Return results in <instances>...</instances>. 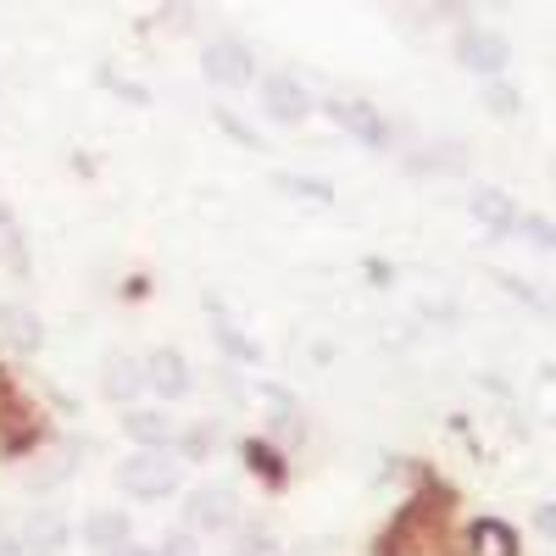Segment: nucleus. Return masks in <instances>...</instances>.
<instances>
[{
    "mask_svg": "<svg viewBox=\"0 0 556 556\" xmlns=\"http://www.w3.org/2000/svg\"><path fill=\"white\" fill-rule=\"evenodd\" d=\"M201 73H206V84H217V89H245V84L256 78V56L245 51L240 39H212L206 51H201Z\"/></svg>",
    "mask_w": 556,
    "mask_h": 556,
    "instance_id": "423d86ee",
    "label": "nucleus"
},
{
    "mask_svg": "<svg viewBox=\"0 0 556 556\" xmlns=\"http://www.w3.org/2000/svg\"><path fill=\"white\" fill-rule=\"evenodd\" d=\"M101 395H106V401H117V406H134L139 395H146V362L112 351V356H106V367H101Z\"/></svg>",
    "mask_w": 556,
    "mask_h": 556,
    "instance_id": "9b49d317",
    "label": "nucleus"
},
{
    "mask_svg": "<svg viewBox=\"0 0 556 556\" xmlns=\"http://www.w3.org/2000/svg\"><path fill=\"white\" fill-rule=\"evenodd\" d=\"M262 112H267L273 123L295 128V123L312 117V89H306L295 73H267V78H262Z\"/></svg>",
    "mask_w": 556,
    "mask_h": 556,
    "instance_id": "0eeeda50",
    "label": "nucleus"
},
{
    "mask_svg": "<svg viewBox=\"0 0 556 556\" xmlns=\"http://www.w3.org/2000/svg\"><path fill=\"white\" fill-rule=\"evenodd\" d=\"M212 334L223 340V351H228V356H240V362H256V345H251V340H245V334L235 329V323H228V317H217V323H212Z\"/></svg>",
    "mask_w": 556,
    "mask_h": 556,
    "instance_id": "412c9836",
    "label": "nucleus"
},
{
    "mask_svg": "<svg viewBox=\"0 0 556 556\" xmlns=\"http://www.w3.org/2000/svg\"><path fill=\"white\" fill-rule=\"evenodd\" d=\"M490 278H495V285H501L506 295H518L523 306H534V312H556V306H551V301H545V295H540L534 285H523V278H518V273H506V267H495Z\"/></svg>",
    "mask_w": 556,
    "mask_h": 556,
    "instance_id": "6ab92c4d",
    "label": "nucleus"
},
{
    "mask_svg": "<svg viewBox=\"0 0 556 556\" xmlns=\"http://www.w3.org/2000/svg\"><path fill=\"white\" fill-rule=\"evenodd\" d=\"M540 529H556V506H540Z\"/></svg>",
    "mask_w": 556,
    "mask_h": 556,
    "instance_id": "c756f323",
    "label": "nucleus"
},
{
    "mask_svg": "<svg viewBox=\"0 0 556 556\" xmlns=\"http://www.w3.org/2000/svg\"><path fill=\"white\" fill-rule=\"evenodd\" d=\"M184 523H190V534H228L240 523V501L228 484H201L190 501H184Z\"/></svg>",
    "mask_w": 556,
    "mask_h": 556,
    "instance_id": "39448f33",
    "label": "nucleus"
},
{
    "mask_svg": "<svg viewBox=\"0 0 556 556\" xmlns=\"http://www.w3.org/2000/svg\"><path fill=\"white\" fill-rule=\"evenodd\" d=\"M245 468H251L256 479H267L273 490H278V484L290 479V468H285V456H278V451H273L267 440H245Z\"/></svg>",
    "mask_w": 556,
    "mask_h": 556,
    "instance_id": "f3484780",
    "label": "nucleus"
},
{
    "mask_svg": "<svg viewBox=\"0 0 556 556\" xmlns=\"http://www.w3.org/2000/svg\"><path fill=\"white\" fill-rule=\"evenodd\" d=\"M112 556H151V551H146V545H134V540H128V545H117Z\"/></svg>",
    "mask_w": 556,
    "mask_h": 556,
    "instance_id": "c85d7f7f",
    "label": "nucleus"
},
{
    "mask_svg": "<svg viewBox=\"0 0 556 556\" xmlns=\"http://www.w3.org/2000/svg\"><path fill=\"white\" fill-rule=\"evenodd\" d=\"M0 235H12V217H7V206H0Z\"/></svg>",
    "mask_w": 556,
    "mask_h": 556,
    "instance_id": "7c9ffc66",
    "label": "nucleus"
},
{
    "mask_svg": "<svg viewBox=\"0 0 556 556\" xmlns=\"http://www.w3.org/2000/svg\"><path fill=\"white\" fill-rule=\"evenodd\" d=\"M323 112H329V117H334V128H345L362 151H390V146H395V128H390V117H384L374 101L340 96V101H329Z\"/></svg>",
    "mask_w": 556,
    "mask_h": 556,
    "instance_id": "20e7f679",
    "label": "nucleus"
},
{
    "mask_svg": "<svg viewBox=\"0 0 556 556\" xmlns=\"http://www.w3.org/2000/svg\"><path fill=\"white\" fill-rule=\"evenodd\" d=\"M384 556H451L445 545V529L434 518V501H412L401 523L384 534Z\"/></svg>",
    "mask_w": 556,
    "mask_h": 556,
    "instance_id": "f257e3e1",
    "label": "nucleus"
},
{
    "mask_svg": "<svg viewBox=\"0 0 556 556\" xmlns=\"http://www.w3.org/2000/svg\"><path fill=\"white\" fill-rule=\"evenodd\" d=\"M468 212H473V223L484 228L490 240H513L518 235V201L501 190V184H479V190H468Z\"/></svg>",
    "mask_w": 556,
    "mask_h": 556,
    "instance_id": "6e6552de",
    "label": "nucleus"
},
{
    "mask_svg": "<svg viewBox=\"0 0 556 556\" xmlns=\"http://www.w3.org/2000/svg\"><path fill=\"white\" fill-rule=\"evenodd\" d=\"M23 445H28V440H23L17 429H7V417H0V462H7L12 451H23Z\"/></svg>",
    "mask_w": 556,
    "mask_h": 556,
    "instance_id": "bb28decb",
    "label": "nucleus"
},
{
    "mask_svg": "<svg viewBox=\"0 0 556 556\" xmlns=\"http://www.w3.org/2000/svg\"><path fill=\"white\" fill-rule=\"evenodd\" d=\"M106 84L117 89L123 101H134V106H151V96H146V89H139V84H128V78H106Z\"/></svg>",
    "mask_w": 556,
    "mask_h": 556,
    "instance_id": "393cba45",
    "label": "nucleus"
},
{
    "mask_svg": "<svg viewBox=\"0 0 556 556\" xmlns=\"http://www.w3.org/2000/svg\"><path fill=\"white\" fill-rule=\"evenodd\" d=\"M479 106L490 112V117H501V123H513V117H523V96L506 78H484L479 84Z\"/></svg>",
    "mask_w": 556,
    "mask_h": 556,
    "instance_id": "dca6fc26",
    "label": "nucleus"
},
{
    "mask_svg": "<svg viewBox=\"0 0 556 556\" xmlns=\"http://www.w3.org/2000/svg\"><path fill=\"white\" fill-rule=\"evenodd\" d=\"M228 556H285V551H278L273 540H256V534H251V540H245L240 551H228Z\"/></svg>",
    "mask_w": 556,
    "mask_h": 556,
    "instance_id": "a878e982",
    "label": "nucleus"
},
{
    "mask_svg": "<svg viewBox=\"0 0 556 556\" xmlns=\"http://www.w3.org/2000/svg\"><path fill=\"white\" fill-rule=\"evenodd\" d=\"M273 190H285V195H295V201H317V206H329V201H334V184L301 178V173H273Z\"/></svg>",
    "mask_w": 556,
    "mask_h": 556,
    "instance_id": "a211bd4d",
    "label": "nucleus"
},
{
    "mask_svg": "<svg viewBox=\"0 0 556 556\" xmlns=\"http://www.w3.org/2000/svg\"><path fill=\"white\" fill-rule=\"evenodd\" d=\"M190 384H195V374H190V362H184V351L156 345L146 356V390H156L162 401H184V395H190Z\"/></svg>",
    "mask_w": 556,
    "mask_h": 556,
    "instance_id": "1a4fd4ad",
    "label": "nucleus"
},
{
    "mask_svg": "<svg viewBox=\"0 0 556 556\" xmlns=\"http://www.w3.org/2000/svg\"><path fill=\"white\" fill-rule=\"evenodd\" d=\"M0 340L28 356V351H39L45 329H39V317H34V312H23V306H0Z\"/></svg>",
    "mask_w": 556,
    "mask_h": 556,
    "instance_id": "4468645a",
    "label": "nucleus"
},
{
    "mask_svg": "<svg viewBox=\"0 0 556 556\" xmlns=\"http://www.w3.org/2000/svg\"><path fill=\"white\" fill-rule=\"evenodd\" d=\"M151 556H195V534H190V529H178V534H167Z\"/></svg>",
    "mask_w": 556,
    "mask_h": 556,
    "instance_id": "5701e85b",
    "label": "nucleus"
},
{
    "mask_svg": "<svg viewBox=\"0 0 556 556\" xmlns=\"http://www.w3.org/2000/svg\"><path fill=\"white\" fill-rule=\"evenodd\" d=\"M367 285H379V290H384V285H395V267H390V262H379V256H367Z\"/></svg>",
    "mask_w": 556,
    "mask_h": 556,
    "instance_id": "b1692460",
    "label": "nucleus"
},
{
    "mask_svg": "<svg viewBox=\"0 0 556 556\" xmlns=\"http://www.w3.org/2000/svg\"><path fill=\"white\" fill-rule=\"evenodd\" d=\"M123 434L139 445V451H167L173 445V417L162 406H123Z\"/></svg>",
    "mask_w": 556,
    "mask_h": 556,
    "instance_id": "f8f14e48",
    "label": "nucleus"
},
{
    "mask_svg": "<svg viewBox=\"0 0 556 556\" xmlns=\"http://www.w3.org/2000/svg\"><path fill=\"white\" fill-rule=\"evenodd\" d=\"M134 540V523L123 518V513H89L84 518V545H96L101 556H112L117 545H128Z\"/></svg>",
    "mask_w": 556,
    "mask_h": 556,
    "instance_id": "ddd939ff",
    "label": "nucleus"
},
{
    "mask_svg": "<svg viewBox=\"0 0 556 556\" xmlns=\"http://www.w3.org/2000/svg\"><path fill=\"white\" fill-rule=\"evenodd\" d=\"M117 484L134 501H167L184 484V468H178L167 451H139V456H128L123 468H117Z\"/></svg>",
    "mask_w": 556,
    "mask_h": 556,
    "instance_id": "f03ea898",
    "label": "nucleus"
},
{
    "mask_svg": "<svg viewBox=\"0 0 556 556\" xmlns=\"http://www.w3.org/2000/svg\"><path fill=\"white\" fill-rule=\"evenodd\" d=\"M468 540H473V556H518V529L501 518H479Z\"/></svg>",
    "mask_w": 556,
    "mask_h": 556,
    "instance_id": "2eb2a0df",
    "label": "nucleus"
},
{
    "mask_svg": "<svg viewBox=\"0 0 556 556\" xmlns=\"http://www.w3.org/2000/svg\"><path fill=\"white\" fill-rule=\"evenodd\" d=\"M0 556H28V551H23V540H17L12 529H0Z\"/></svg>",
    "mask_w": 556,
    "mask_h": 556,
    "instance_id": "cd10ccee",
    "label": "nucleus"
},
{
    "mask_svg": "<svg viewBox=\"0 0 556 556\" xmlns=\"http://www.w3.org/2000/svg\"><path fill=\"white\" fill-rule=\"evenodd\" d=\"M212 117H217V128H223V134H235V139H240L245 151H262V134H256V128H245V123H240L235 112H223V106H217Z\"/></svg>",
    "mask_w": 556,
    "mask_h": 556,
    "instance_id": "4be33fe9",
    "label": "nucleus"
},
{
    "mask_svg": "<svg viewBox=\"0 0 556 556\" xmlns=\"http://www.w3.org/2000/svg\"><path fill=\"white\" fill-rule=\"evenodd\" d=\"M17 540H23L28 556H62V551L73 545V529H67V518L56 513V506H34Z\"/></svg>",
    "mask_w": 556,
    "mask_h": 556,
    "instance_id": "9d476101",
    "label": "nucleus"
},
{
    "mask_svg": "<svg viewBox=\"0 0 556 556\" xmlns=\"http://www.w3.org/2000/svg\"><path fill=\"white\" fill-rule=\"evenodd\" d=\"M451 56H456L462 73H473L484 84V78H501L506 67H513V45H506V34H495V28H462Z\"/></svg>",
    "mask_w": 556,
    "mask_h": 556,
    "instance_id": "7ed1b4c3",
    "label": "nucleus"
},
{
    "mask_svg": "<svg viewBox=\"0 0 556 556\" xmlns=\"http://www.w3.org/2000/svg\"><path fill=\"white\" fill-rule=\"evenodd\" d=\"M518 228H523V240H529L534 251H556V223H551V217L523 212V217H518Z\"/></svg>",
    "mask_w": 556,
    "mask_h": 556,
    "instance_id": "aec40b11",
    "label": "nucleus"
}]
</instances>
